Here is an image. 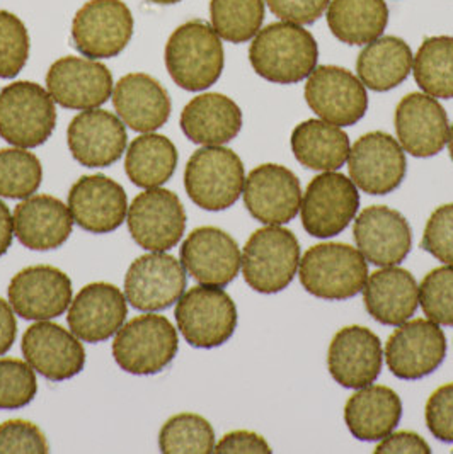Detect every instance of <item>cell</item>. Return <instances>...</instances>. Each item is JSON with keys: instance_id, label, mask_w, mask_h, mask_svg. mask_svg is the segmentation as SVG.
Segmentation results:
<instances>
[{"instance_id": "10", "label": "cell", "mask_w": 453, "mask_h": 454, "mask_svg": "<svg viewBox=\"0 0 453 454\" xmlns=\"http://www.w3.org/2000/svg\"><path fill=\"white\" fill-rule=\"evenodd\" d=\"M133 16L122 0H89L72 22V43L92 60L118 57L133 36Z\"/></svg>"}, {"instance_id": "7", "label": "cell", "mask_w": 453, "mask_h": 454, "mask_svg": "<svg viewBox=\"0 0 453 454\" xmlns=\"http://www.w3.org/2000/svg\"><path fill=\"white\" fill-rule=\"evenodd\" d=\"M179 339L174 325L163 315H142L116 332L113 356L118 366L131 374H155L167 368L178 354Z\"/></svg>"}, {"instance_id": "16", "label": "cell", "mask_w": 453, "mask_h": 454, "mask_svg": "<svg viewBox=\"0 0 453 454\" xmlns=\"http://www.w3.org/2000/svg\"><path fill=\"white\" fill-rule=\"evenodd\" d=\"M242 196L250 216L266 225L289 223L302 205L298 177L278 164H263L250 170Z\"/></svg>"}, {"instance_id": "38", "label": "cell", "mask_w": 453, "mask_h": 454, "mask_svg": "<svg viewBox=\"0 0 453 454\" xmlns=\"http://www.w3.org/2000/svg\"><path fill=\"white\" fill-rule=\"evenodd\" d=\"M159 448L165 454L213 453L215 433L202 415L179 413L171 417L161 429Z\"/></svg>"}, {"instance_id": "41", "label": "cell", "mask_w": 453, "mask_h": 454, "mask_svg": "<svg viewBox=\"0 0 453 454\" xmlns=\"http://www.w3.org/2000/svg\"><path fill=\"white\" fill-rule=\"evenodd\" d=\"M29 35L12 12L0 11V79H14L28 62Z\"/></svg>"}, {"instance_id": "34", "label": "cell", "mask_w": 453, "mask_h": 454, "mask_svg": "<svg viewBox=\"0 0 453 454\" xmlns=\"http://www.w3.org/2000/svg\"><path fill=\"white\" fill-rule=\"evenodd\" d=\"M389 24L385 0H330L328 26L346 44H369L380 38Z\"/></svg>"}, {"instance_id": "50", "label": "cell", "mask_w": 453, "mask_h": 454, "mask_svg": "<svg viewBox=\"0 0 453 454\" xmlns=\"http://www.w3.org/2000/svg\"><path fill=\"white\" fill-rule=\"evenodd\" d=\"M12 239H14V218L9 207L0 201V257L12 246Z\"/></svg>"}, {"instance_id": "29", "label": "cell", "mask_w": 453, "mask_h": 454, "mask_svg": "<svg viewBox=\"0 0 453 454\" xmlns=\"http://www.w3.org/2000/svg\"><path fill=\"white\" fill-rule=\"evenodd\" d=\"M363 301L378 324L399 327L417 310L419 286L409 270L389 266L371 272L363 288Z\"/></svg>"}, {"instance_id": "19", "label": "cell", "mask_w": 453, "mask_h": 454, "mask_svg": "<svg viewBox=\"0 0 453 454\" xmlns=\"http://www.w3.org/2000/svg\"><path fill=\"white\" fill-rule=\"evenodd\" d=\"M353 237L362 255L373 266L401 264L411 252L412 231L408 220L392 207L375 205L354 220Z\"/></svg>"}, {"instance_id": "13", "label": "cell", "mask_w": 453, "mask_h": 454, "mask_svg": "<svg viewBox=\"0 0 453 454\" xmlns=\"http://www.w3.org/2000/svg\"><path fill=\"white\" fill-rule=\"evenodd\" d=\"M351 181L367 194H391L402 184L408 160L401 144L384 131L360 137L348 155Z\"/></svg>"}, {"instance_id": "27", "label": "cell", "mask_w": 453, "mask_h": 454, "mask_svg": "<svg viewBox=\"0 0 453 454\" xmlns=\"http://www.w3.org/2000/svg\"><path fill=\"white\" fill-rule=\"evenodd\" d=\"M118 118L133 131L152 133L171 116V98L161 83L147 74H128L113 89Z\"/></svg>"}, {"instance_id": "6", "label": "cell", "mask_w": 453, "mask_h": 454, "mask_svg": "<svg viewBox=\"0 0 453 454\" xmlns=\"http://www.w3.org/2000/svg\"><path fill=\"white\" fill-rule=\"evenodd\" d=\"M57 124L55 101L40 83L12 82L0 90V137L20 148L44 144Z\"/></svg>"}, {"instance_id": "18", "label": "cell", "mask_w": 453, "mask_h": 454, "mask_svg": "<svg viewBox=\"0 0 453 454\" xmlns=\"http://www.w3.org/2000/svg\"><path fill=\"white\" fill-rule=\"evenodd\" d=\"M393 121L399 144L412 157H434L449 142L450 124L447 111L425 92L404 96L395 107Z\"/></svg>"}, {"instance_id": "43", "label": "cell", "mask_w": 453, "mask_h": 454, "mask_svg": "<svg viewBox=\"0 0 453 454\" xmlns=\"http://www.w3.org/2000/svg\"><path fill=\"white\" fill-rule=\"evenodd\" d=\"M421 247L440 262L453 266V205H443L433 211Z\"/></svg>"}, {"instance_id": "44", "label": "cell", "mask_w": 453, "mask_h": 454, "mask_svg": "<svg viewBox=\"0 0 453 454\" xmlns=\"http://www.w3.org/2000/svg\"><path fill=\"white\" fill-rule=\"evenodd\" d=\"M48 450L44 434L35 424L26 420H7L0 424V454H44Z\"/></svg>"}, {"instance_id": "36", "label": "cell", "mask_w": 453, "mask_h": 454, "mask_svg": "<svg viewBox=\"0 0 453 454\" xmlns=\"http://www.w3.org/2000/svg\"><path fill=\"white\" fill-rule=\"evenodd\" d=\"M412 74L425 94L453 99V36H433L421 43Z\"/></svg>"}, {"instance_id": "24", "label": "cell", "mask_w": 453, "mask_h": 454, "mask_svg": "<svg viewBox=\"0 0 453 454\" xmlns=\"http://www.w3.org/2000/svg\"><path fill=\"white\" fill-rule=\"evenodd\" d=\"M26 363L50 381H65L83 372L85 351L77 337L60 325L38 320L22 337Z\"/></svg>"}, {"instance_id": "8", "label": "cell", "mask_w": 453, "mask_h": 454, "mask_svg": "<svg viewBox=\"0 0 453 454\" xmlns=\"http://www.w3.org/2000/svg\"><path fill=\"white\" fill-rule=\"evenodd\" d=\"M176 322L186 342L198 349H213L234 335L237 309L219 286H195L185 293L176 307Z\"/></svg>"}, {"instance_id": "25", "label": "cell", "mask_w": 453, "mask_h": 454, "mask_svg": "<svg viewBox=\"0 0 453 454\" xmlns=\"http://www.w3.org/2000/svg\"><path fill=\"white\" fill-rule=\"evenodd\" d=\"M68 209L74 222L91 233H109L128 213L123 187L103 174L83 176L68 192Z\"/></svg>"}, {"instance_id": "45", "label": "cell", "mask_w": 453, "mask_h": 454, "mask_svg": "<svg viewBox=\"0 0 453 454\" xmlns=\"http://www.w3.org/2000/svg\"><path fill=\"white\" fill-rule=\"evenodd\" d=\"M426 426L441 442H453V383H447L432 393L426 402Z\"/></svg>"}, {"instance_id": "14", "label": "cell", "mask_w": 453, "mask_h": 454, "mask_svg": "<svg viewBox=\"0 0 453 454\" xmlns=\"http://www.w3.org/2000/svg\"><path fill=\"white\" fill-rule=\"evenodd\" d=\"M447 356V337L438 324L416 318L401 324L387 340L385 361L399 380H421L436 372Z\"/></svg>"}, {"instance_id": "5", "label": "cell", "mask_w": 453, "mask_h": 454, "mask_svg": "<svg viewBox=\"0 0 453 454\" xmlns=\"http://www.w3.org/2000/svg\"><path fill=\"white\" fill-rule=\"evenodd\" d=\"M300 266V244L280 225L256 230L242 252L241 268L249 288L274 294L289 288Z\"/></svg>"}, {"instance_id": "21", "label": "cell", "mask_w": 453, "mask_h": 454, "mask_svg": "<svg viewBox=\"0 0 453 454\" xmlns=\"http://www.w3.org/2000/svg\"><path fill=\"white\" fill-rule=\"evenodd\" d=\"M9 301L26 320L57 318L72 303V281L52 266L22 269L9 285Z\"/></svg>"}, {"instance_id": "28", "label": "cell", "mask_w": 453, "mask_h": 454, "mask_svg": "<svg viewBox=\"0 0 453 454\" xmlns=\"http://www.w3.org/2000/svg\"><path fill=\"white\" fill-rule=\"evenodd\" d=\"M72 228L70 209L53 196L26 198L14 209V233L22 246L31 250L62 247Z\"/></svg>"}, {"instance_id": "48", "label": "cell", "mask_w": 453, "mask_h": 454, "mask_svg": "<svg viewBox=\"0 0 453 454\" xmlns=\"http://www.w3.org/2000/svg\"><path fill=\"white\" fill-rule=\"evenodd\" d=\"M377 454H430V444L417 433L411 431H399L391 433L387 437L380 441V444L375 448Z\"/></svg>"}, {"instance_id": "51", "label": "cell", "mask_w": 453, "mask_h": 454, "mask_svg": "<svg viewBox=\"0 0 453 454\" xmlns=\"http://www.w3.org/2000/svg\"><path fill=\"white\" fill-rule=\"evenodd\" d=\"M447 145H449V152H450V159L453 160V124L452 128H450V133H449V142H447Z\"/></svg>"}, {"instance_id": "20", "label": "cell", "mask_w": 453, "mask_h": 454, "mask_svg": "<svg viewBox=\"0 0 453 454\" xmlns=\"http://www.w3.org/2000/svg\"><path fill=\"white\" fill-rule=\"evenodd\" d=\"M382 364V342L367 327H345L330 340L328 370L334 381L345 388L369 387L378 378Z\"/></svg>"}, {"instance_id": "2", "label": "cell", "mask_w": 453, "mask_h": 454, "mask_svg": "<svg viewBox=\"0 0 453 454\" xmlns=\"http://www.w3.org/2000/svg\"><path fill=\"white\" fill-rule=\"evenodd\" d=\"M222 38L211 24L200 20L181 24L165 44V67L172 81L189 92L217 82L224 72Z\"/></svg>"}, {"instance_id": "11", "label": "cell", "mask_w": 453, "mask_h": 454, "mask_svg": "<svg viewBox=\"0 0 453 454\" xmlns=\"http://www.w3.org/2000/svg\"><path fill=\"white\" fill-rule=\"evenodd\" d=\"M126 222L131 239L140 247L164 252L176 247L185 235V207L172 191L152 187L133 200Z\"/></svg>"}, {"instance_id": "31", "label": "cell", "mask_w": 453, "mask_h": 454, "mask_svg": "<svg viewBox=\"0 0 453 454\" xmlns=\"http://www.w3.org/2000/svg\"><path fill=\"white\" fill-rule=\"evenodd\" d=\"M402 402L389 387L369 385L353 393L345 405L350 433L365 442L382 441L399 426Z\"/></svg>"}, {"instance_id": "4", "label": "cell", "mask_w": 453, "mask_h": 454, "mask_svg": "<svg viewBox=\"0 0 453 454\" xmlns=\"http://www.w3.org/2000/svg\"><path fill=\"white\" fill-rule=\"evenodd\" d=\"M244 183L241 157L222 145L196 150L186 164V192L196 207L206 211H222L235 205Z\"/></svg>"}, {"instance_id": "22", "label": "cell", "mask_w": 453, "mask_h": 454, "mask_svg": "<svg viewBox=\"0 0 453 454\" xmlns=\"http://www.w3.org/2000/svg\"><path fill=\"white\" fill-rule=\"evenodd\" d=\"M242 254L237 242L220 228L193 230L181 246V262L202 285L224 288L241 269Z\"/></svg>"}, {"instance_id": "32", "label": "cell", "mask_w": 453, "mask_h": 454, "mask_svg": "<svg viewBox=\"0 0 453 454\" xmlns=\"http://www.w3.org/2000/svg\"><path fill=\"white\" fill-rule=\"evenodd\" d=\"M291 152L302 166L332 172L345 166L350 155V137L336 124L307 120L298 124L290 138Z\"/></svg>"}, {"instance_id": "17", "label": "cell", "mask_w": 453, "mask_h": 454, "mask_svg": "<svg viewBox=\"0 0 453 454\" xmlns=\"http://www.w3.org/2000/svg\"><path fill=\"white\" fill-rule=\"evenodd\" d=\"M46 89L55 103L67 109H98L113 94V75L92 59L63 57L46 74Z\"/></svg>"}, {"instance_id": "35", "label": "cell", "mask_w": 453, "mask_h": 454, "mask_svg": "<svg viewBox=\"0 0 453 454\" xmlns=\"http://www.w3.org/2000/svg\"><path fill=\"white\" fill-rule=\"evenodd\" d=\"M178 167V150L174 144L157 133H145L135 138L124 159L126 176L135 186L152 189L167 183Z\"/></svg>"}, {"instance_id": "40", "label": "cell", "mask_w": 453, "mask_h": 454, "mask_svg": "<svg viewBox=\"0 0 453 454\" xmlns=\"http://www.w3.org/2000/svg\"><path fill=\"white\" fill-rule=\"evenodd\" d=\"M419 303L426 318L438 325H453V266L430 270L419 285Z\"/></svg>"}, {"instance_id": "15", "label": "cell", "mask_w": 453, "mask_h": 454, "mask_svg": "<svg viewBox=\"0 0 453 454\" xmlns=\"http://www.w3.org/2000/svg\"><path fill=\"white\" fill-rule=\"evenodd\" d=\"M185 288V266L164 252L139 257L124 276V296L140 311L169 309L183 296Z\"/></svg>"}, {"instance_id": "9", "label": "cell", "mask_w": 453, "mask_h": 454, "mask_svg": "<svg viewBox=\"0 0 453 454\" xmlns=\"http://www.w3.org/2000/svg\"><path fill=\"white\" fill-rule=\"evenodd\" d=\"M360 207L356 184L336 170L315 176L306 189L300 218L304 230L317 239H330L345 231Z\"/></svg>"}, {"instance_id": "30", "label": "cell", "mask_w": 453, "mask_h": 454, "mask_svg": "<svg viewBox=\"0 0 453 454\" xmlns=\"http://www.w3.org/2000/svg\"><path fill=\"white\" fill-rule=\"evenodd\" d=\"M181 128L193 144H228L242 128V111L224 94L206 92L186 104L181 113Z\"/></svg>"}, {"instance_id": "1", "label": "cell", "mask_w": 453, "mask_h": 454, "mask_svg": "<svg viewBox=\"0 0 453 454\" xmlns=\"http://www.w3.org/2000/svg\"><path fill=\"white\" fill-rule=\"evenodd\" d=\"M319 46L312 33L293 22H273L250 43L249 62L254 72L273 83L302 82L315 70Z\"/></svg>"}, {"instance_id": "52", "label": "cell", "mask_w": 453, "mask_h": 454, "mask_svg": "<svg viewBox=\"0 0 453 454\" xmlns=\"http://www.w3.org/2000/svg\"><path fill=\"white\" fill-rule=\"evenodd\" d=\"M148 2L161 4V5H171V4H178V2H181V0H148Z\"/></svg>"}, {"instance_id": "12", "label": "cell", "mask_w": 453, "mask_h": 454, "mask_svg": "<svg viewBox=\"0 0 453 454\" xmlns=\"http://www.w3.org/2000/svg\"><path fill=\"white\" fill-rule=\"evenodd\" d=\"M306 101L319 118L339 128L358 123L369 109L363 82L336 65L315 67L306 83Z\"/></svg>"}, {"instance_id": "47", "label": "cell", "mask_w": 453, "mask_h": 454, "mask_svg": "<svg viewBox=\"0 0 453 454\" xmlns=\"http://www.w3.org/2000/svg\"><path fill=\"white\" fill-rule=\"evenodd\" d=\"M213 453H271V446L266 439L259 434L250 431H234L222 437L219 444H215Z\"/></svg>"}, {"instance_id": "23", "label": "cell", "mask_w": 453, "mask_h": 454, "mask_svg": "<svg viewBox=\"0 0 453 454\" xmlns=\"http://www.w3.org/2000/svg\"><path fill=\"white\" fill-rule=\"evenodd\" d=\"M68 148L83 167H109L124 153L128 135L124 123L104 109H87L77 114L67 131Z\"/></svg>"}, {"instance_id": "3", "label": "cell", "mask_w": 453, "mask_h": 454, "mask_svg": "<svg viewBox=\"0 0 453 454\" xmlns=\"http://www.w3.org/2000/svg\"><path fill=\"white\" fill-rule=\"evenodd\" d=\"M300 283L321 300L343 301L363 291L369 279L367 259L346 244H319L310 247L298 266Z\"/></svg>"}, {"instance_id": "37", "label": "cell", "mask_w": 453, "mask_h": 454, "mask_svg": "<svg viewBox=\"0 0 453 454\" xmlns=\"http://www.w3.org/2000/svg\"><path fill=\"white\" fill-rule=\"evenodd\" d=\"M265 2L266 0H211V27L226 42H249L261 31Z\"/></svg>"}, {"instance_id": "42", "label": "cell", "mask_w": 453, "mask_h": 454, "mask_svg": "<svg viewBox=\"0 0 453 454\" xmlns=\"http://www.w3.org/2000/svg\"><path fill=\"white\" fill-rule=\"evenodd\" d=\"M38 385L29 364L20 359H0V409L16 411L33 402Z\"/></svg>"}, {"instance_id": "33", "label": "cell", "mask_w": 453, "mask_h": 454, "mask_svg": "<svg viewBox=\"0 0 453 454\" xmlns=\"http://www.w3.org/2000/svg\"><path fill=\"white\" fill-rule=\"evenodd\" d=\"M411 48L397 36L369 43L356 60L358 79L375 92H387L404 82L412 70Z\"/></svg>"}, {"instance_id": "26", "label": "cell", "mask_w": 453, "mask_h": 454, "mask_svg": "<svg viewBox=\"0 0 453 454\" xmlns=\"http://www.w3.org/2000/svg\"><path fill=\"white\" fill-rule=\"evenodd\" d=\"M128 315L126 298L115 285L83 286L68 310V327L83 342H103L123 327Z\"/></svg>"}, {"instance_id": "49", "label": "cell", "mask_w": 453, "mask_h": 454, "mask_svg": "<svg viewBox=\"0 0 453 454\" xmlns=\"http://www.w3.org/2000/svg\"><path fill=\"white\" fill-rule=\"evenodd\" d=\"M18 324L12 309L0 298V356L9 351L16 340Z\"/></svg>"}, {"instance_id": "46", "label": "cell", "mask_w": 453, "mask_h": 454, "mask_svg": "<svg viewBox=\"0 0 453 454\" xmlns=\"http://www.w3.org/2000/svg\"><path fill=\"white\" fill-rule=\"evenodd\" d=\"M271 12L282 21L314 24L330 7V0H266Z\"/></svg>"}, {"instance_id": "39", "label": "cell", "mask_w": 453, "mask_h": 454, "mask_svg": "<svg viewBox=\"0 0 453 454\" xmlns=\"http://www.w3.org/2000/svg\"><path fill=\"white\" fill-rule=\"evenodd\" d=\"M40 159L26 148L0 150V196L26 200L42 186Z\"/></svg>"}]
</instances>
